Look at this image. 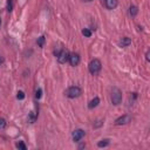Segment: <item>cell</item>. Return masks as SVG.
Listing matches in <instances>:
<instances>
[{"label": "cell", "instance_id": "cell-1", "mask_svg": "<svg viewBox=\"0 0 150 150\" xmlns=\"http://www.w3.org/2000/svg\"><path fill=\"white\" fill-rule=\"evenodd\" d=\"M101 68H102V64L98 59H93L88 64V69H89L90 74H93V75L98 74L101 71Z\"/></svg>", "mask_w": 150, "mask_h": 150}, {"label": "cell", "instance_id": "cell-12", "mask_svg": "<svg viewBox=\"0 0 150 150\" xmlns=\"http://www.w3.org/2000/svg\"><path fill=\"white\" fill-rule=\"evenodd\" d=\"M137 13H138L137 7H136V6H130V8H129V14H130L131 16H135Z\"/></svg>", "mask_w": 150, "mask_h": 150}, {"label": "cell", "instance_id": "cell-15", "mask_svg": "<svg viewBox=\"0 0 150 150\" xmlns=\"http://www.w3.org/2000/svg\"><path fill=\"white\" fill-rule=\"evenodd\" d=\"M15 145H16V148H18V149H21V150H26V145H25V143H23L22 141H19V142H18Z\"/></svg>", "mask_w": 150, "mask_h": 150}, {"label": "cell", "instance_id": "cell-10", "mask_svg": "<svg viewBox=\"0 0 150 150\" xmlns=\"http://www.w3.org/2000/svg\"><path fill=\"white\" fill-rule=\"evenodd\" d=\"M98 103H100V98H98V97H94V98L88 103V108H89V109H94L95 107L98 105Z\"/></svg>", "mask_w": 150, "mask_h": 150}, {"label": "cell", "instance_id": "cell-21", "mask_svg": "<svg viewBox=\"0 0 150 150\" xmlns=\"http://www.w3.org/2000/svg\"><path fill=\"white\" fill-rule=\"evenodd\" d=\"M82 1H86V2H89V1H93V0H82Z\"/></svg>", "mask_w": 150, "mask_h": 150}, {"label": "cell", "instance_id": "cell-17", "mask_svg": "<svg viewBox=\"0 0 150 150\" xmlns=\"http://www.w3.org/2000/svg\"><path fill=\"white\" fill-rule=\"evenodd\" d=\"M16 98H18V100H23V98H25V93H23L22 90H19L18 94H16Z\"/></svg>", "mask_w": 150, "mask_h": 150}, {"label": "cell", "instance_id": "cell-9", "mask_svg": "<svg viewBox=\"0 0 150 150\" xmlns=\"http://www.w3.org/2000/svg\"><path fill=\"white\" fill-rule=\"evenodd\" d=\"M130 43H131V39L128 38V36H124V38H122V39L118 41L120 47H127V46H129Z\"/></svg>", "mask_w": 150, "mask_h": 150}, {"label": "cell", "instance_id": "cell-7", "mask_svg": "<svg viewBox=\"0 0 150 150\" xmlns=\"http://www.w3.org/2000/svg\"><path fill=\"white\" fill-rule=\"evenodd\" d=\"M68 61H69V63H70L73 67H75V66H77V64L80 63V55H79L77 53H71V54H69Z\"/></svg>", "mask_w": 150, "mask_h": 150}, {"label": "cell", "instance_id": "cell-13", "mask_svg": "<svg viewBox=\"0 0 150 150\" xmlns=\"http://www.w3.org/2000/svg\"><path fill=\"white\" fill-rule=\"evenodd\" d=\"M36 43H38V46H39V47H43V43H45V36H43V35H41L40 38H38Z\"/></svg>", "mask_w": 150, "mask_h": 150}, {"label": "cell", "instance_id": "cell-4", "mask_svg": "<svg viewBox=\"0 0 150 150\" xmlns=\"http://www.w3.org/2000/svg\"><path fill=\"white\" fill-rule=\"evenodd\" d=\"M56 57H57V61L60 63H66L69 59V52L67 49H61L59 52V54L56 55Z\"/></svg>", "mask_w": 150, "mask_h": 150}, {"label": "cell", "instance_id": "cell-6", "mask_svg": "<svg viewBox=\"0 0 150 150\" xmlns=\"http://www.w3.org/2000/svg\"><path fill=\"white\" fill-rule=\"evenodd\" d=\"M129 122H131V116H129V115H123V116L118 117V118L115 121V124H116V125H124V124H128Z\"/></svg>", "mask_w": 150, "mask_h": 150}, {"label": "cell", "instance_id": "cell-11", "mask_svg": "<svg viewBox=\"0 0 150 150\" xmlns=\"http://www.w3.org/2000/svg\"><path fill=\"white\" fill-rule=\"evenodd\" d=\"M107 145H109V139H108V138L102 139V141H100V142L97 143V146H98V148H104V146H107Z\"/></svg>", "mask_w": 150, "mask_h": 150}, {"label": "cell", "instance_id": "cell-20", "mask_svg": "<svg viewBox=\"0 0 150 150\" xmlns=\"http://www.w3.org/2000/svg\"><path fill=\"white\" fill-rule=\"evenodd\" d=\"M149 55H150V52L148 50V52H146V54H145V59H146V61H149V60H150V57H149Z\"/></svg>", "mask_w": 150, "mask_h": 150}, {"label": "cell", "instance_id": "cell-18", "mask_svg": "<svg viewBox=\"0 0 150 150\" xmlns=\"http://www.w3.org/2000/svg\"><path fill=\"white\" fill-rule=\"evenodd\" d=\"M6 120L5 118H0V130H2V129H5L6 128Z\"/></svg>", "mask_w": 150, "mask_h": 150}, {"label": "cell", "instance_id": "cell-19", "mask_svg": "<svg viewBox=\"0 0 150 150\" xmlns=\"http://www.w3.org/2000/svg\"><path fill=\"white\" fill-rule=\"evenodd\" d=\"M41 95H42V89H41V88H38L36 91H35V97L39 100V98L41 97Z\"/></svg>", "mask_w": 150, "mask_h": 150}, {"label": "cell", "instance_id": "cell-3", "mask_svg": "<svg viewBox=\"0 0 150 150\" xmlns=\"http://www.w3.org/2000/svg\"><path fill=\"white\" fill-rule=\"evenodd\" d=\"M81 88L77 87V86H71L69 87L67 90H66V95L69 97V98H75V97H79L81 95Z\"/></svg>", "mask_w": 150, "mask_h": 150}, {"label": "cell", "instance_id": "cell-2", "mask_svg": "<svg viewBox=\"0 0 150 150\" xmlns=\"http://www.w3.org/2000/svg\"><path fill=\"white\" fill-rule=\"evenodd\" d=\"M110 98H111L112 104H115V105L120 104L121 101H122V91L116 87L112 88L111 89V94H110Z\"/></svg>", "mask_w": 150, "mask_h": 150}, {"label": "cell", "instance_id": "cell-22", "mask_svg": "<svg viewBox=\"0 0 150 150\" xmlns=\"http://www.w3.org/2000/svg\"><path fill=\"white\" fill-rule=\"evenodd\" d=\"M2 61H4V60H2V57H0V63H2Z\"/></svg>", "mask_w": 150, "mask_h": 150}, {"label": "cell", "instance_id": "cell-8", "mask_svg": "<svg viewBox=\"0 0 150 150\" xmlns=\"http://www.w3.org/2000/svg\"><path fill=\"white\" fill-rule=\"evenodd\" d=\"M117 4H118L117 0H103V5H104V7L108 8V9H114V8H116Z\"/></svg>", "mask_w": 150, "mask_h": 150}, {"label": "cell", "instance_id": "cell-5", "mask_svg": "<svg viewBox=\"0 0 150 150\" xmlns=\"http://www.w3.org/2000/svg\"><path fill=\"white\" fill-rule=\"evenodd\" d=\"M71 137H73V141L74 142H80L83 137H84V130L82 129H75L71 134Z\"/></svg>", "mask_w": 150, "mask_h": 150}, {"label": "cell", "instance_id": "cell-16", "mask_svg": "<svg viewBox=\"0 0 150 150\" xmlns=\"http://www.w3.org/2000/svg\"><path fill=\"white\" fill-rule=\"evenodd\" d=\"M6 9H7L8 12H12V9H13V1H12V0H7Z\"/></svg>", "mask_w": 150, "mask_h": 150}, {"label": "cell", "instance_id": "cell-23", "mask_svg": "<svg viewBox=\"0 0 150 150\" xmlns=\"http://www.w3.org/2000/svg\"><path fill=\"white\" fill-rule=\"evenodd\" d=\"M0 25H1V20H0Z\"/></svg>", "mask_w": 150, "mask_h": 150}, {"label": "cell", "instance_id": "cell-14", "mask_svg": "<svg viewBox=\"0 0 150 150\" xmlns=\"http://www.w3.org/2000/svg\"><path fill=\"white\" fill-rule=\"evenodd\" d=\"M82 34H83L86 38H89V36H91V30L88 29V28H83V29H82Z\"/></svg>", "mask_w": 150, "mask_h": 150}]
</instances>
